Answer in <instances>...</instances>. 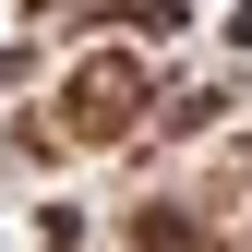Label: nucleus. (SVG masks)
I'll return each instance as SVG.
<instances>
[{
    "label": "nucleus",
    "mask_w": 252,
    "mask_h": 252,
    "mask_svg": "<svg viewBox=\"0 0 252 252\" xmlns=\"http://www.w3.org/2000/svg\"><path fill=\"white\" fill-rule=\"evenodd\" d=\"M72 108H84V120H72V132H120V120H132V108H144V72H132V60H96V72H84V84H72Z\"/></svg>",
    "instance_id": "1"
},
{
    "label": "nucleus",
    "mask_w": 252,
    "mask_h": 252,
    "mask_svg": "<svg viewBox=\"0 0 252 252\" xmlns=\"http://www.w3.org/2000/svg\"><path fill=\"white\" fill-rule=\"evenodd\" d=\"M144 252H204V228H168V216H156V228H144Z\"/></svg>",
    "instance_id": "2"
}]
</instances>
